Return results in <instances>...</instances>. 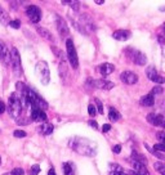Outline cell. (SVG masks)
<instances>
[{"mask_svg": "<svg viewBox=\"0 0 165 175\" xmlns=\"http://www.w3.org/2000/svg\"><path fill=\"white\" fill-rule=\"evenodd\" d=\"M105 2H103V0H95V4H99V5H101V4H103Z\"/></svg>", "mask_w": 165, "mask_h": 175, "instance_id": "c3c4849f", "label": "cell"}, {"mask_svg": "<svg viewBox=\"0 0 165 175\" xmlns=\"http://www.w3.org/2000/svg\"><path fill=\"white\" fill-rule=\"evenodd\" d=\"M163 128H164V129H165V124H164V126H163Z\"/></svg>", "mask_w": 165, "mask_h": 175, "instance_id": "11a10c76", "label": "cell"}, {"mask_svg": "<svg viewBox=\"0 0 165 175\" xmlns=\"http://www.w3.org/2000/svg\"><path fill=\"white\" fill-rule=\"evenodd\" d=\"M146 75H147L148 79L151 81H154V82H157V84H164V82H165V79L163 76L157 75L156 68H155L154 66L147 67V68H146Z\"/></svg>", "mask_w": 165, "mask_h": 175, "instance_id": "30bf717a", "label": "cell"}, {"mask_svg": "<svg viewBox=\"0 0 165 175\" xmlns=\"http://www.w3.org/2000/svg\"><path fill=\"white\" fill-rule=\"evenodd\" d=\"M125 54H127L137 66H144L147 63L146 56H144L142 52L135 50L133 48H127V49H125Z\"/></svg>", "mask_w": 165, "mask_h": 175, "instance_id": "5b68a950", "label": "cell"}, {"mask_svg": "<svg viewBox=\"0 0 165 175\" xmlns=\"http://www.w3.org/2000/svg\"><path fill=\"white\" fill-rule=\"evenodd\" d=\"M26 14L28 19H30V22L34 23V25L39 23L41 19V9L36 5H28L26 8Z\"/></svg>", "mask_w": 165, "mask_h": 175, "instance_id": "52a82bcc", "label": "cell"}, {"mask_svg": "<svg viewBox=\"0 0 165 175\" xmlns=\"http://www.w3.org/2000/svg\"><path fill=\"white\" fill-rule=\"evenodd\" d=\"M5 112V103L3 100H0V115Z\"/></svg>", "mask_w": 165, "mask_h": 175, "instance_id": "b9f144b4", "label": "cell"}, {"mask_svg": "<svg viewBox=\"0 0 165 175\" xmlns=\"http://www.w3.org/2000/svg\"><path fill=\"white\" fill-rule=\"evenodd\" d=\"M110 130H111V125L105 124L103 126H102V131H105V133H107V131H110Z\"/></svg>", "mask_w": 165, "mask_h": 175, "instance_id": "7bdbcfd3", "label": "cell"}, {"mask_svg": "<svg viewBox=\"0 0 165 175\" xmlns=\"http://www.w3.org/2000/svg\"><path fill=\"white\" fill-rule=\"evenodd\" d=\"M0 164H2V157H0Z\"/></svg>", "mask_w": 165, "mask_h": 175, "instance_id": "db71d44e", "label": "cell"}, {"mask_svg": "<svg viewBox=\"0 0 165 175\" xmlns=\"http://www.w3.org/2000/svg\"><path fill=\"white\" fill-rule=\"evenodd\" d=\"M97 70H98L103 76H108L115 71V66L112 63H103V65H101L99 67H97Z\"/></svg>", "mask_w": 165, "mask_h": 175, "instance_id": "9a60e30c", "label": "cell"}, {"mask_svg": "<svg viewBox=\"0 0 165 175\" xmlns=\"http://www.w3.org/2000/svg\"><path fill=\"white\" fill-rule=\"evenodd\" d=\"M124 173V169L118 164H111L110 165V175H119Z\"/></svg>", "mask_w": 165, "mask_h": 175, "instance_id": "cb8c5ba5", "label": "cell"}, {"mask_svg": "<svg viewBox=\"0 0 165 175\" xmlns=\"http://www.w3.org/2000/svg\"><path fill=\"white\" fill-rule=\"evenodd\" d=\"M52 50H53V53H54L56 56H60L62 61H65V59H66L65 56H63V53H62L60 49H58V48H56V46H52Z\"/></svg>", "mask_w": 165, "mask_h": 175, "instance_id": "e575fe53", "label": "cell"}, {"mask_svg": "<svg viewBox=\"0 0 165 175\" xmlns=\"http://www.w3.org/2000/svg\"><path fill=\"white\" fill-rule=\"evenodd\" d=\"M58 71H60V76L62 81H66L67 77H69V67H67L66 61H61L60 66H58Z\"/></svg>", "mask_w": 165, "mask_h": 175, "instance_id": "ac0fdd59", "label": "cell"}, {"mask_svg": "<svg viewBox=\"0 0 165 175\" xmlns=\"http://www.w3.org/2000/svg\"><path fill=\"white\" fill-rule=\"evenodd\" d=\"M13 135L16 138H25L26 137V131L25 130H14L13 131Z\"/></svg>", "mask_w": 165, "mask_h": 175, "instance_id": "d6a6232c", "label": "cell"}, {"mask_svg": "<svg viewBox=\"0 0 165 175\" xmlns=\"http://www.w3.org/2000/svg\"><path fill=\"white\" fill-rule=\"evenodd\" d=\"M154 167L156 169V171H159L161 175H165V164H164V162H160V161L155 162Z\"/></svg>", "mask_w": 165, "mask_h": 175, "instance_id": "f546056e", "label": "cell"}, {"mask_svg": "<svg viewBox=\"0 0 165 175\" xmlns=\"http://www.w3.org/2000/svg\"><path fill=\"white\" fill-rule=\"evenodd\" d=\"M132 161H137V162H141V164H143V165H146L147 164V158L143 156V154H141L138 152H135V151H133L132 152Z\"/></svg>", "mask_w": 165, "mask_h": 175, "instance_id": "7402d4cb", "label": "cell"}, {"mask_svg": "<svg viewBox=\"0 0 165 175\" xmlns=\"http://www.w3.org/2000/svg\"><path fill=\"white\" fill-rule=\"evenodd\" d=\"M88 112H89V115L92 116V117H94V116H95L97 110H95V107H94L93 104H89V106H88Z\"/></svg>", "mask_w": 165, "mask_h": 175, "instance_id": "ab89813d", "label": "cell"}, {"mask_svg": "<svg viewBox=\"0 0 165 175\" xmlns=\"http://www.w3.org/2000/svg\"><path fill=\"white\" fill-rule=\"evenodd\" d=\"M8 112L13 119H18L22 112L21 102H19V98L16 95V93L11 94V97L8 99Z\"/></svg>", "mask_w": 165, "mask_h": 175, "instance_id": "7a4b0ae2", "label": "cell"}, {"mask_svg": "<svg viewBox=\"0 0 165 175\" xmlns=\"http://www.w3.org/2000/svg\"><path fill=\"white\" fill-rule=\"evenodd\" d=\"M163 30L165 31V23H164V25H163Z\"/></svg>", "mask_w": 165, "mask_h": 175, "instance_id": "f5cc1de1", "label": "cell"}, {"mask_svg": "<svg viewBox=\"0 0 165 175\" xmlns=\"http://www.w3.org/2000/svg\"><path fill=\"white\" fill-rule=\"evenodd\" d=\"M11 63L13 66V71L16 76H21L22 74V63H21V57H19V53L17 50V48H12L11 49Z\"/></svg>", "mask_w": 165, "mask_h": 175, "instance_id": "8992f818", "label": "cell"}, {"mask_svg": "<svg viewBox=\"0 0 165 175\" xmlns=\"http://www.w3.org/2000/svg\"><path fill=\"white\" fill-rule=\"evenodd\" d=\"M119 175H128V174H127V173H125V171H124V173H121V174H119Z\"/></svg>", "mask_w": 165, "mask_h": 175, "instance_id": "f907efd6", "label": "cell"}, {"mask_svg": "<svg viewBox=\"0 0 165 175\" xmlns=\"http://www.w3.org/2000/svg\"><path fill=\"white\" fill-rule=\"evenodd\" d=\"M164 124H165V117L163 115H156V116H155V120L152 122L154 126H161V128H163Z\"/></svg>", "mask_w": 165, "mask_h": 175, "instance_id": "83f0119b", "label": "cell"}, {"mask_svg": "<svg viewBox=\"0 0 165 175\" xmlns=\"http://www.w3.org/2000/svg\"><path fill=\"white\" fill-rule=\"evenodd\" d=\"M163 91H164V89H163L161 86H155V88H152V91H151V94L155 97L156 94H161Z\"/></svg>", "mask_w": 165, "mask_h": 175, "instance_id": "f35d334b", "label": "cell"}, {"mask_svg": "<svg viewBox=\"0 0 165 175\" xmlns=\"http://www.w3.org/2000/svg\"><path fill=\"white\" fill-rule=\"evenodd\" d=\"M8 25L11 26L12 28H16V30H18V28L21 27V22H19L18 19H16V21H11V22L8 23Z\"/></svg>", "mask_w": 165, "mask_h": 175, "instance_id": "74e56055", "label": "cell"}, {"mask_svg": "<svg viewBox=\"0 0 165 175\" xmlns=\"http://www.w3.org/2000/svg\"><path fill=\"white\" fill-rule=\"evenodd\" d=\"M112 37L115 40H119V41H125L130 37V32L128 30H118L112 33Z\"/></svg>", "mask_w": 165, "mask_h": 175, "instance_id": "2e32d148", "label": "cell"}, {"mask_svg": "<svg viewBox=\"0 0 165 175\" xmlns=\"http://www.w3.org/2000/svg\"><path fill=\"white\" fill-rule=\"evenodd\" d=\"M70 148H72L76 153L82 154V156H89L93 157L97 154V144L93 143L89 139H84V138H75L71 139L69 142Z\"/></svg>", "mask_w": 165, "mask_h": 175, "instance_id": "6da1fadb", "label": "cell"}, {"mask_svg": "<svg viewBox=\"0 0 165 175\" xmlns=\"http://www.w3.org/2000/svg\"><path fill=\"white\" fill-rule=\"evenodd\" d=\"M62 170H63V175H74V166L70 162H65L62 165Z\"/></svg>", "mask_w": 165, "mask_h": 175, "instance_id": "484cf974", "label": "cell"}, {"mask_svg": "<svg viewBox=\"0 0 165 175\" xmlns=\"http://www.w3.org/2000/svg\"><path fill=\"white\" fill-rule=\"evenodd\" d=\"M157 40H159V43H161V44H165V35H159Z\"/></svg>", "mask_w": 165, "mask_h": 175, "instance_id": "bcb514c9", "label": "cell"}, {"mask_svg": "<svg viewBox=\"0 0 165 175\" xmlns=\"http://www.w3.org/2000/svg\"><path fill=\"white\" fill-rule=\"evenodd\" d=\"M53 130H54V126H53L50 122H44L40 128L37 129V131L41 135H50L53 133Z\"/></svg>", "mask_w": 165, "mask_h": 175, "instance_id": "ffe728a7", "label": "cell"}, {"mask_svg": "<svg viewBox=\"0 0 165 175\" xmlns=\"http://www.w3.org/2000/svg\"><path fill=\"white\" fill-rule=\"evenodd\" d=\"M112 151H114V153H120V152H121V145H120V144L115 145V147L112 148Z\"/></svg>", "mask_w": 165, "mask_h": 175, "instance_id": "ee69618b", "label": "cell"}, {"mask_svg": "<svg viewBox=\"0 0 165 175\" xmlns=\"http://www.w3.org/2000/svg\"><path fill=\"white\" fill-rule=\"evenodd\" d=\"M79 21H80L81 27L86 28V31H88V32H94L97 30V26H95L94 21L90 18V16H88V14H81Z\"/></svg>", "mask_w": 165, "mask_h": 175, "instance_id": "9c48e42d", "label": "cell"}, {"mask_svg": "<svg viewBox=\"0 0 165 175\" xmlns=\"http://www.w3.org/2000/svg\"><path fill=\"white\" fill-rule=\"evenodd\" d=\"M139 103L142 104V106H144V107H151V106H154V103H155V97L150 93V94H147V95H144V97H142V98L139 99Z\"/></svg>", "mask_w": 165, "mask_h": 175, "instance_id": "44dd1931", "label": "cell"}, {"mask_svg": "<svg viewBox=\"0 0 165 175\" xmlns=\"http://www.w3.org/2000/svg\"><path fill=\"white\" fill-rule=\"evenodd\" d=\"M66 50H67V58L70 61V65L72 68H77L79 67V59H77V54H76V49L74 45V41L71 39L66 40Z\"/></svg>", "mask_w": 165, "mask_h": 175, "instance_id": "277c9868", "label": "cell"}, {"mask_svg": "<svg viewBox=\"0 0 165 175\" xmlns=\"http://www.w3.org/2000/svg\"><path fill=\"white\" fill-rule=\"evenodd\" d=\"M108 119L115 122V121H119L121 119V115L114 108V107H110V108H108Z\"/></svg>", "mask_w": 165, "mask_h": 175, "instance_id": "603a6c76", "label": "cell"}, {"mask_svg": "<svg viewBox=\"0 0 165 175\" xmlns=\"http://www.w3.org/2000/svg\"><path fill=\"white\" fill-rule=\"evenodd\" d=\"M132 164H133L134 171L137 173L138 175H150L148 170L146 167V165H143V164H141V162H137V161H132Z\"/></svg>", "mask_w": 165, "mask_h": 175, "instance_id": "e0dca14e", "label": "cell"}, {"mask_svg": "<svg viewBox=\"0 0 165 175\" xmlns=\"http://www.w3.org/2000/svg\"><path fill=\"white\" fill-rule=\"evenodd\" d=\"M0 59L5 63V65L11 63V54H9V52H8L7 45L2 40H0Z\"/></svg>", "mask_w": 165, "mask_h": 175, "instance_id": "5bb4252c", "label": "cell"}, {"mask_svg": "<svg viewBox=\"0 0 165 175\" xmlns=\"http://www.w3.org/2000/svg\"><path fill=\"white\" fill-rule=\"evenodd\" d=\"M31 120L34 121H37V122H48V117H47V113L44 112V111H41V110H39V108H35V110H32V112H31Z\"/></svg>", "mask_w": 165, "mask_h": 175, "instance_id": "4fadbf2b", "label": "cell"}, {"mask_svg": "<svg viewBox=\"0 0 165 175\" xmlns=\"http://www.w3.org/2000/svg\"><path fill=\"white\" fill-rule=\"evenodd\" d=\"M39 173H40V166L39 165H32L31 169H30V175H37Z\"/></svg>", "mask_w": 165, "mask_h": 175, "instance_id": "1f68e13d", "label": "cell"}, {"mask_svg": "<svg viewBox=\"0 0 165 175\" xmlns=\"http://www.w3.org/2000/svg\"><path fill=\"white\" fill-rule=\"evenodd\" d=\"M94 102H95V110H98V112L102 115L103 113V104H102V102L98 98H95Z\"/></svg>", "mask_w": 165, "mask_h": 175, "instance_id": "4dcf8cb0", "label": "cell"}, {"mask_svg": "<svg viewBox=\"0 0 165 175\" xmlns=\"http://www.w3.org/2000/svg\"><path fill=\"white\" fill-rule=\"evenodd\" d=\"M115 86L112 81L105 80V79H99V80H94V89H102V90H110Z\"/></svg>", "mask_w": 165, "mask_h": 175, "instance_id": "7c38bea8", "label": "cell"}, {"mask_svg": "<svg viewBox=\"0 0 165 175\" xmlns=\"http://www.w3.org/2000/svg\"><path fill=\"white\" fill-rule=\"evenodd\" d=\"M155 116H156L155 113H148V115H147V117H146V119H147V121H148L150 124H152V122H154V120H155Z\"/></svg>", "mask_w": 165, "mask_h": 175, "instance_id": "60d3db41", "label": "cell"}, {"mask_svg": "<svg viewBox=\"0 0 165 175\" xmlns=\"http://www.w3.org/2000/svg\"><path fill=\"white\" fill-rule=\"evenodd\" d=\"M152 148H154L155 151H157V152H160V153H164V152H165V145H164V144H161V143L155 144Z\"/></svg>", "mask_w": 165, "mask_h": 175, "instance_id": "836d02e7", "label": "cell"}, {"mask_svg": "<svg viewBox=\"0 0 165 175\" xmlns=\"http://www.w3.org/2000/svg\"><path fill=\"white\" fill-rule=\"evenodd\" d=\"M129 175H138V174H137V173H135V171H134V170H132V171H130V173H129Z\"/></svg>", "mask_w": 165, "mask_h": 175, "instance_id": "681fc988", "label": "cell"}, {"mask_svg": "<svg viewBox=\"0 0 165 175\" xmlns=\"http://www.w3.org/2000/svg\"><path fill=\"white\" fill-rule=\"evenodd\" d=\"M120 79H121V81H123L124 84L133 85V84H135V82L138 81V76L132 71H124L123 74L120 75Z\"/></svg>", "mask_w": 165, "mask_h": 175, "instance_id": "8fae6325", "label": "cell"}, {"mask_svg": "<svg viewBox=\"0 0 165 175\" xmlns=\"http://www.w3.org/2000/svg\"><path fill=\"white\" fill-rule=\"evenodd\" d=\"M11 174L12 175H25V170L21 169V167H16V169L12 170Z\"/></svg>", "mask_w": 165, "mask_h": 175, "instance_id": "8d00e7d4", "label": "cell"}, {"mask_svg": "<svg viewBox=\"0 0 165 175\" xmlns=\"http://www.w3.org/2000/svg\"><path fill=\"white\" fill-rule=\"evenodd\" d=\"M36 31L39 32V35H40L41 37H44V39H47V40H49V41H54V37H53L52 32L49 30H47L45 27L36 26Z\"/></svg>", "mask_w": 165, "mask_h": 175, "instance_id": "d6986e66", "label": "cell"}, {"mask_svg": "<svg viewBox=\"0 0 165 175\" xmlns=\"http://www.w3.org/2000/svg\"><path fill=\"white\" fill-rule=\"evenodd\" d=\"M36 72L39 77H40V81L43 85H48L50 81V71H49V66L45 61H39L36 63Z\"/></svg>", "mask_w": 165, "mask_h": 175, "instance_id": "3957f363", "label": "cell"}, {"mask_svg": "<svg viewBox=\"0 0 165 175\" xmlns=\"http://www.w3.org/2000/svg\"><path fill=\"white\" fill-rule=\"evenodd\" d=\"M62 4H67V5H70L72 9H74V11H79L80 9V3L79 2H75V0H63V2H62Z\"/></svg>", "mask_w": 165, "mask_h": 175, "instance_id": "f1b7e54d", "label": "cell"}, {"mask_svg": "<svg viewBox=\"0 0 165 175\" xmlns=\"http://www.w3.org/2000/svg\"><path fill=\"white\" fill-rule=\"evenodd\" d=\"M3 175H12L11 173H7V174H3Z\"/></svg>", "mask_w": 165, "mask_h": 175, "instance_id": "816d5d0a", "label": "cell"}, {"mask_svg": "<svg viewBox=\"0 0 165 175\" xmlns=\"http://www.w3.org/2000/svg\"><path fill=\"white\" fill-rule=\"evenodd\" d=\"M54 22H56V26H57V30L58 32H60V35L62 37H67L70 33V28H69V25H67V22L65 21L63 18H62L61 16H54Z\"/></svg>", "mask_w": 165, "mask_h": 175, "instance_id": "ba28073f", "label": "cell"}, {"mask_svg": "<svg viewBox=\"0 0 165 175\" xmlns=\"http://www.w3.org/2000/svg\"><path fill=\"white\" fill-rule=\"evenodd\" d=\"M144 147H146L148 151H150V153H152L154 154V156L155 157H157L159 160H161V161H165V156H164V154L163 153H160V152H157V151H155L152 147H150V145L146 143V144H144Z\"/></svg>", "mask_w": 165, "mask_h": 175, "instance_id": "4316f807", "label": "cell"}, {"mask_svg": "<svg viewBox=\"0 0 165 175\" xmlns=\"http://www.w3.org/2000/svg\"><path fill=\"white\" fill-rule=\"evenodd\" d=\"M9 22H11V19H9V14L4 11L2 7H0V23H2V25H8Z\"/></svg>", "mask_w": 165, "mask_h": 175, "instance_id": "d4e9b609", "label": "cell"}, {"mask_svg": "<svg viewBox=\"0 0 165 175\" xmlns=\"http://www.w3.org/2000/svg\"><path fill=\"white\" fill-rule=\"evenodd\" d=\"M89 125H90V126H93L94 129H97V130H98V124H97L94 120H90V121H89Z\"/></svg>", "mask_w": 165, "mask_h": 175, "instance_id": "f6af8a7d", "label": "cell"}, {"mask_svg": "<svg viewBox=\"0 0 165 175\" xmlns=\"http://www.w3.org/2000/svg\"><path fill=\"white\" fill-rule=\"evenodd\" d=\"M48 175H57V174L54 173V169H50V170H49V173H48Z\"/></svg>", "mask_w": 165, "mask_h": 175, "instance_id": "7dc6e473", "label": "cell"}, {"mask_svg": "<svg viewBox=\"0 0 165 175\" xmlns=\"http://www.w3.org/2000/svg\"><path fill=\"white\" fill-rule=\"evenodd\" d=\"M85 86L89 88V89H94V79H92V77H88L85 81Z\"/></svg>", "mask_w": 165, "mask_h": 175, "instance_id": "d590c367", "label": "cell"}]
</instances>
